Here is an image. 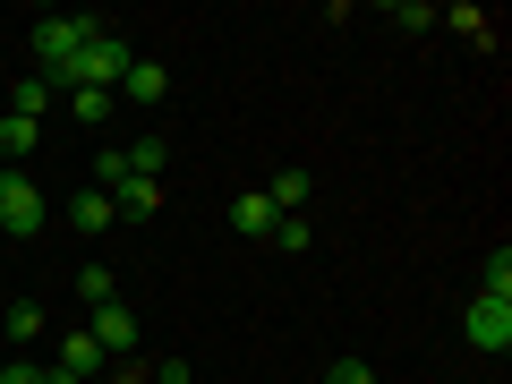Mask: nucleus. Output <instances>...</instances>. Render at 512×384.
Returning <instances> with one entry per match:
<instances>
[{
	"mask_svg": "<svg viewBox=\"0 0 512 384\" xmlns=\"http://www.w3.org/2000/svg\"><path fill=\"white\" fill-rule=\"evenodd\" d=\"M111 205H120V222L163 214V180H120V188H111Z\"/></svg>",
	"mask_w": 512,
	"mask_h": 384,
	"instance_id": "nucleus-7",
	"label": "nucleus"
},
{
	"mask_svg": "<svg viewBox=\"0 0 512 384\" xmlns=\"http://www.w3.org/2000/svg\"><path fill=\"white\" fill-rule=\"evenodd\" d=\"M128 60H137V43H128L120 26H94V43L77 52V69H69V86H94V94H111V103H120ZM69 86H60V94H69Z\"/></svg>",
	"mask_w": 512,
	"mask_h": 384,
	"instance_id": "nucleus-2",
	"label": "nucleus"
},
{
	"mask_svg": "<svg viewBox=\"0 0 512 384\" xmlns=\"http://www.w3.org/2000/svg\"><path fill=\"white\" fill-rule=\"evenodd\" d=\"M308 188H316L308 171H299V163H282L274 180H265V205H274V214H299V205H308Z\"/></svg>",
	"mask_w": 512,
	"mask_h": 384,
	"instance_id": "nucleus-8",
	"label": "nucleus"
},
{
	"mask_svg": "<svg viewBox=\"0 0 512 384\" xmlns=\"http://www.w3.org/2000/svg\"><path fill=\"white\" fill-rule=\"evenodd\" d=\"M52 367H69L77 384H94V376H103L111 359H103V350H94V333H69V342H60V359H52Z\"/></svg>",
	"mask_w": 512,
	"mask_h": 384,
	"instance_id": "nucleus-9",
	"label": "nucleus"
},
{
	"mask_svg": "<svg viewBox=\"0 0 512 384\" xmlns=\"http://www.w3.org/2000/svg\"><path fill=\"white\" fill-rule=\"evenodd\" d=\"M154 384H188V359H154Z\"/></svg>",
	"mask_w": 512,
	"mask_h": 384,
	"instance_id": "nucleus-23",
	"label": "nucleus"
},
{
	"mask_svg": "<svg viewBox=\"0 0 512 384\" xmlns=\"http://www.w3.org/2000/svg\"><path fill=\"white\" fill-rule=\"evenodd\" d=\"M0 384H43V367H26V359H9V367H0Z\"/></svg>",
	"mask_w": 512,
	"mask_h": 384,
	"instance_id": "nucleus-22",
	"label": "nucleus"
},
{
	"mask_svg": "<svg viewBox=\"0 0 512 384\" xmlns=\"http://www.w3.org/2000/svg\"><path fill=\"white\" fill-rule=\"evenodd\" d=\"M77 299H86V308H103V299H120V282H111V265H86V274H77Z\"/></svg>",
	"mask_w": 512,
	"mask_h": 384,
	"instance_id": "nucleus-18",
	"label": "nucleus"
},
{
	"mask_svg": "<svg viewBox=\"0 0 512 384\" xmlns=\"http://www.w3.org/2000/svg\"><path fill=\"white\" fill-rule=\"evenodd\" d=\"M274 222H282V214L265 205V188H248V197L231 205V231H248V239H274Z\"/></svg>",
	"mask_w": 512,
	"mask_h": 384,
	"instance_id": "nucleus-11",
	"label": "nucleus"
},
{
	"mask_svg": "<svg viewBox=\"0 0 512 384\" xmlns=\"http://www.w3.org/2000/svg\"><path fill=\"white\" fill-rule=\"evenodd\" d=\"M265 248H282V256H308V248H316L308 214H282V222H274V239H265Z\"/></svg>",
	"mask_w": 512,
	"mask_h": 384,
	"instance_id": "nucleus-17",
	"label": "nucleus"
},
{
	"mask_svg": "<svg viewBox=\"0 0 512 384\" xmlns=\"http://www.w3.org/2000/svg\"><path fill=\"white\" fill-rule=\"evenodd\" d=\"M35 146H43V120H18V111H9V120H0V154H9V163H26Z\"/></svg>",
	"mask_w": 512,
	"mask_h": 384,
	"instance_id": "nucleus-14",
	"label": "nucleus"
},
{
	"mask_svg": "<svg viewBox=\"0 0 512 384\" xmlns=\"http://www.w3.org/2000/svg\"><path fill=\"white\" fill-rule=\"evenodd\" d=\"M487 299H512V248L495 239V256H487Z\"/></svg>",
	"mask_w": 512,
	"mask_h": 384,
	"instance_id": "nucleus-19",
	"label": "nucleus"
},
{
	"mask_svg": "<svg viewBox=\"0 0 512 384\" xmlns=\"http://www.w3.org/2000/svg\"><path fill=\"white\" fill-rule=\"evenodd\" d=\"M94 26H103V18H35V77L52 94L69 86V69H77V52L94 43Z\"/></svg>",
	"mask_w": 512,
	"mask_h": 384,
	"instance_id": "nucleus-1",
	"label": "nucleus"
},
{
	"mask_svg": "<svg viewBox=\"0 0 512 384\" xmlns=\"http://www.w3.org/2000/svg\"><path fill=\"white\" fill-rule=\"evenodd\" d=\"M163 94H171V69H163V60H146V52H137V60H128V77H120V103H163Z\"/></svg>",
	"mask_w": 512,
	"mask_h": 384,
	"instance_id": "nucleus-6",
	"label": "nucleus"
},
{
	"mask_svg": "<svg viewBox=\"0 0 512 384\" xmlns=\"http://www.w3.org/2000/svg\"><path fill=\"white\" fill-rule=\"evenodd\" d=\"M0 333H9V342H43V308H35V299H0Z\"/></svg>",
	"mask_w": 512,
	"mask_h": 384,
	"instance_id": "nucleus-10",
	"label": "nucleus"
},
{
	"mask_svg": "<svg viewBox=\"0 0 512 384\" xmlns=\"http://www.w3.org/2000/svg\"><path fill=\"white\" fill-rule=\"evenodd\" d=\"M461 342L487 350V359H504V350H512V299H487V291H478L470 316H461Z\"/></svg>",
	"mask_w": 512,
	"mask_h": 384,
	"instance_id": "nucleus-3",
	"label": "nucleus"
},
{
	"mask_svg": "<svg viewBox=\"0 0 512 384\" xmlns=\"http://www.w3.org/2000/svg\"><path fill=\"white\" fill-rule=\"evenodd\" d=\"M393 26H410V35H427V26H436V9H419V0H393Z\"/></svg>",
	"mask_w": 512,
	"mask_h": 384,
	"instance_id": "nucleus-20",
	"label": "nucleus"
},
{
	"mask_svg": "<svg viewBox=\"0 0 512 384\" xmlns=\"http://www.w3.org/2000/svg\"><path fill=\"white\" fill-rule=\"evenodd\" d=\"M52 103H60V94L43 86V77H18V94H9V111H18V120H43Z\"/></svg>",
	"mask_w": 512,
	"mask_h": 384,
	"instance_id": "nucleus-16",
	"label": "nucleus"
},
{
	"mask_svg": "<svg viewBox=\"0 0 512 384\" xmlns=\"http://www.w3.org/2000/svg\"><path fill=\"white\" fill-rule=\"evenodd\" d=\"M325 384H376V367H359V359H333V367H325Z\"/></svg>",
	"mask_w": 512,
	"mask_h": 384,
	"instance_id": "nucleus-21",
	"label": "nucleus"
},
{
	"mask_svg": "<svg viewBox=\"0 0 512 384\" xmlns=\"http://www.w3.org/2000/svg\"><path fill=\"white\" fill-rule=\"evenodd\" d=\"M60 103H69V120H77V128H103V120H111V94H94V86H69Z\"/></svg>",
	"mask_w": 512,
	"mask_h": 384,
	"instance_id": "nucleus-15",
	"label": "nucleus"
},
{
	"mask_svg": "<svg viewBox=\"0 0 512 384\" xmlns=\"http://www.w3.org/2000/svg\"><path fill=\"white\" fill-rule=\"evenodd\" d=\"M436 26H453V35H461V43H478V52L495 43V18H487V9H470V0H461V9H436Z\"/></svg>",
	"mask_w": 512,
	"mask_h": 384,
	"instance_id": "nucleus-12",
	"label": "nucleus"
},
{
	"mask_svg": "<svg viewBox=\"0 0 512 384\" xmlns=\"http://www.w3.org/2000/svg\"><path fill=\"white\" fill-rule=\"evenodd\" d=\"M86 333L103 359H137V316H128V299H103V308H86Z\"/></svg>",
	"mask_w": 512,
	"mask_h": 384,
	"instance_id": "nucleus-5",
	"label": "nucleus"
},
{
	"mask_svg": "<svg viewBox=\"0 0 512 384\" xmlns=\"http://www.w3.org/2000/svg\"><path fill=\"white\" fill-rule=\"evenodd\" d=\"M43 214H52V205H43V188L26 180V171H0V231L35 239V231H43Z\"/></svg>",
	"mask_w": 512,
	"mask_h": 384,
	"instance_id": "nucleus-4",
	"label": "nucleus"
},
{
	"mask_svg": "<svg viewBox=\"0 0 512 384\" xmlns=\"http://www.w3.org/2000/svg\"><path fill=\"white\" fill-rule=\"evenodd\" d=\"M69 222H77V231H111V222H120V205H111L103 188H77V197H69Z\"/></svg>",
	"mask_w": 512,
	"mask_h": 384,
	"instance_id": "nucleus-13",
	"label": "nucleus"
}]
</instances>
